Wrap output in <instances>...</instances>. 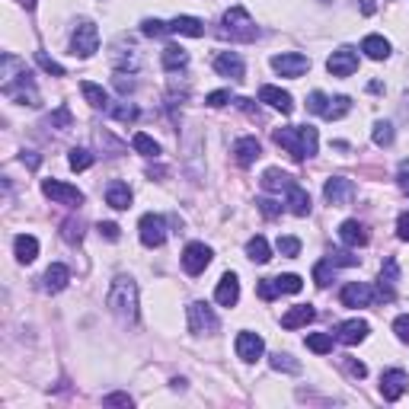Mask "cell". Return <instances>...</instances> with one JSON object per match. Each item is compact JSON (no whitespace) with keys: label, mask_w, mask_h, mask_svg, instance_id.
Here are the masks:
<instances>
[{"label":"cell","mask_w":409,"mask_h":409,"mask_svg":"<svg viewBox=\"0 0 409 409\" xmlns=\"http://www.w3.org/2000/svg\"><path fill=\"white\" fill-rule=\"evenodd\" d=\"M361 13L371 16V13H374V0H361Z\"/></svg>","instance_id":"be15d7a7"},{"label":"cell","mask_w":409,"mask_h":409,"mask_svg":"<svg viewBox=\"0 0 409 409\" xmlns=\"http://www.w3.org/2000/svg\"><path fill=\"white\" fill-rule=\"evenodd\" d=\"M221 36L230 38V42H256L259 29H256L253 16H249L243 6H234V10L224 13V26H221Z\"/></svg>","instance_id":"277c9868"},{"label":"cell","mask_w":409,"mask_h":409,"mask_svg":"<svg viewBox=\"0 0 409 409\" xmlns=\"http://www.w3.org/2000/svg\"><path fill=\"white\" fill-rule=\"evenodd\" d=\"M285 204H288V211H291V214H298V217L310 214V195H307L298 182H291L285 189Z\"/></svg>","instance_id":"7402d4cb"},{"label":"cell","mask_w":409,"mask_h":409,"mask_svg":"<svg viewBox=\"0 0 409 409\" xmlns=\"http://www.w3.org/2000/svg\"><path fill=\"white\" fill-rule=\"evenodd\" d=\"M208 266H211V246H204V243H189V246L182 249V268L189 275H202Z\"/></svg>","instance_id":"7c38bea8"},{"label":"cell","mask_w":409,"mask_h":409,"mask_svg":"<svg viewBox=\"0 0 409 409\" xmlns=\"http://www.w3.org/2000/svg\"><path fill=\"white\" fill-rule=\"evenodd\" d=\"M67 163H70V170H89V166H93V153L87 151V147H74V151H70V157H67Z\"/></svg>","instance_id":"74e56055"},{"label":"cell","mask_w":409,"mask_h":409,"mask_svg":"<svg viewBox=\"0 0 409 409\" xmlns=\"http://www.w3.org/2000/svg\"><path fill=\"white\" fill-rule=\"evenodd\" d=\"M36 61H38V67L45 70V74H55V77H64V67L55 61V58H48L45 51H36Z\"/></svg>","instance_id":"ee69618b"},{"label":"cell","mask_w":409,"mask_h":409,"mask_svg":"<svg viewBox=\"0 0 409 409\" xmlns=\"http://www.w3.org/2000/svg\"><path fill=\"white\" fill-rule=\"evenodd\" d=\"M106 304L119 320L131 323V320L138 317V285H134L131 278H125V275H119V278L112 281V288H109Z\"/></svg>","instance_id":"3957f363"},{"label":"cell","mask_w":409,"mask_h":409,"mask_svg":"<svg viewBox=\"0 0 409 409\" xmlns=\"http://www.w3.org/2000/svg\"><path fill=\"white\" fill-rule=\"evenodd\" d=\"M262 351H266L262 336H256V332H240V336H236V358H243L246 364L259 361Z\"/></svg>","instance_id":"2e32d148"},{"label":"cell","mask_w":409,"mask_h":409,"mask_svg":"<svg viewBox=\"0 0 409 409\" xmlns=\"http://www.w3.org/2000/svg\"><path fill=\"white\" fill-rule=\"evenodd\" d=\"M275 288H278V294H298L300 288H304V281H300V275H278L275 278Z\"/></svg>","instance_id":"f35d334b"},{"label":"cell","mask_w":409,"mask_h":409,"mask_svg":"<svg viewBox=\"0 0 409 409\" xmlns=\"http://www.w3.org/2000/svg\"><path fill=\"white\" fill-rule=\"evenodd\" d=\"M102 403H106V406H131V396L128 393H109V396H102Z\"/></svg>","instance_id":"db71d44e"},{"label":"cell","mask_w":409,"mask_h":409,"mask_svg":"<svg viewBox=\"0 0 409 409\" xmlns=\"http://www.w3.org/2000/svg\"><path fill=\"white\" fill-rule=\"evenodd\" d=\"M131 147H134L138 153H144V157H157V153H160V144L151 138V134H144V131L134 134V138H131Z\"/></svg>","instance_id":"d590c367"},{"label":"cell","mask_w":409,"mask_h":409,"mask_svg":"<svg viewBox=\"0 0 409 409\" xmlns=\"http://www.w3.org/2000/svg\"><path fill=\"white\" fill-rule=\"evenodd\" d=\"M326 259L332 262V266H358V256H351V253H345V249H332Z\"/></svg>","instance_id":"c3c4849f"},{"label":"cell","mask_w":409,"mask_h":409,"mask_svg":"<svg viewBox=\"0 0 409 409\" xmlns=\"http://www.w3.org/2000/svg\"><path fill=\"white\" fill-rule=\"evenodd\" d=\"M326 70H329L332 77H351L358 70V51L349 48V45L336 48L329 55V61H326Z\"/></svg>","instance_id":"9c48e42d"},{"label":"cell","mask_w":409,"mask_h":409,"mask_svg":"<svg viewBox=\"0 0 409 409\" xmlns=\"http://www.w3.org/2000/svg\"><path fill=\"white\" fill-rule=\"evenodd\" d=\"M109 112H112V119H119V121H134V119H138V109L128 106V102H119V106H109Z\"/></svg>","instance_id":"bcb514c9"},{"label":"cell","mask_w":409,"mask_h":409,"mask_svg":"<svg viewBox=\"0 0 409 409\" xmlns=\"http://www.w3.org/2000/svg\"><path fill=\"white\" fill-rule=\"evenodd\" d=\"M42 192L51 198V202L67 204V208H77V204H83V192L77 189V185L61 182V179H45V182H42Z\"/></svg>","instance_id":"52a82bcc"},{"label":"cell","mask_w":409,"mask_h":409,"mask_svg":"<svg viewBox=\"0 0 409 409\" xmlns=\"http://www.w3.org/2000/svg\"><path fill=\"white\" fill-rule=\"evenodd\" d=\"M141 32H144V36H151V38H160V36H166V32H170V23H160V19H144V23H141Z\"/></svg>","instance_id":"f6af8a7d"},{"label":"cell","mask_w":409,"mask_h":409,"mask_svg":"<svg viewBox=\"0 0 409 409\" xmlns=\"http://www.w3.org/2000/svg\"><path fill=\"white\" fill-rule=\"evenodd\" d=\"M170 32H176V36H189V38H202L204 23L198 16H176L170 23Z\"/></svg>","instance_id":"484cf974"},{"label":"cell","mask_w":409,"mask_h":409,"mask_svg":"<svg viewBox=\"0 0 409 409\" xmlns=\"http://www.w3.org/2000/svg\"><path fill=\"white\" fill-rule=\"evenodd\" d=\"M234 102H236V109H243V112L249 115V119H259V109H256L249 99H234Z\"/></svg>","instance_id":"94428289"},{"label":"cell","mask_w":409,"mask_h":409,"mask_svg":"<svg viewBox=\"0 0 409 409\" xmlns=\"http://www.w3.org/2000/svg\"><path fill=\"white\" fill-rule=\"evenodd\" d=\"M268 364H272V371H285V374H300V361H294L288 351H275L272 358H268Z\"/></svg>","instance_id":"e575fe53"},{"label":"cell","mask_w":409,"mask_h":409,"mask_svg":"<svg viewBox=\"0 0 409 409\" xmlns=\"http://www.w3.org/2000/svg\"><path fill=\"white\" fill-rule=\"evenodd\" d=\"M0 89L6 99L23 102V106H38V89L32 83V74L26 70V61L6 51L0 58Z\"/></svg>","instance_id":"6da1fadb"},{"label":"cell","mask_w":409,"mask_h":409,"mask_svg":"<svg viewBox=\"0 0 409 409\" xmlns=\"http://www.w3.org/2000/svg\"><path fill=\"white\" fill-rule=\"evenodd\" d=\"M349 112H351V99H349V96H336V99H329V102H326V109H323V119L336 121V119H342V115H349Z\"/></svg>","instance_id":"836d02e7"},{"label":"cell","mask_w":409,"mask_h":409,"mask_svg":"<svg viewBox=\"0 0 409 409\" xmlns=\"http://www.w3.org/2000/svg\"><path fill=\"white\" fill-rule=\"evenodd\" d=\"M275 246H278V253L288 256V259H294V256L300 253V240H298V236H278V243H275Z\"/></svg>","instance_id":"7bdbcfd3"},{"label":"cell","mask_w":409,"mask_h":409,"mask_svg":"<svg viewBox=\"0 0 409 409\" xmlns=\"http://www.w3.org/2000/svg\"><path fill=\"white\" fill-rule=\"evenodd\" d=\"M80 93L87 96V102L93 109H109L112 102H109V93L99 87V83H93V80H80Z\"/></svg>","instance_id":"83f0119b"},{"label":"cell","mask_w":409,"mask_h":409,"mask_svg":"<svg viewBox=\"0 0 409 409\" xmlns=\"http://www.w3.org/2000/svg\"><path fill=\"white\" fill-rule=\"evenodd\" d=\"M393 332L400 336V342H406V345H409V317H406V313L393 320Z\"/></svg>","instance_id":"f907efd6"},{"label":"cell","mask_w":409,"mask_h":409,"mask_svg":"<svg viewBox=\"0 0 409 409\" xmlns=\"http://www.w3.org/2000/svg\"><path fill=\"white\" fill-rule=\"evenodd\" d=\"M259 157H262V144L253 138V134H249V138H240L234 144V160L240 166H253Z\"/></svg>","instance_id":"ffe728a7"},{"label":"cell","mask_w":409,"mask_h":409,"mask_svg":"<svg viewBox=\"0 0 409 409\" xmlns=\"http://www.w3.org/2000/svg\"><path fill=\"white\" fill-rule=\"evenodd\" d=\"M272 138H275V144L285 147V151L291 153L294 160H307V157H313V153H317V144H320L317 128H310V125L275 128Z\"/></svg>","instance_id":"7a4b0ae2"},{"label":"cell","mask_w":409,"mask_h":409,"mask_svg":"<svg viewBox=\"0 0 409 409\" xmlns=\"http://www.w3.org/2000/svg\"><path fill=\"white\" fill-rule=\"evenodd\" d=\"M96 48H99V29H96L89 19L77 23L74 36H70V55H77V58H93Z\"/></svg>","instance_id":"5b68a950"},{"label":"cell","mask_w":409,"mask_h":409,"mask_svg":"<svg viewBox=\"0 0 409 409\" xmlns=\"http://www.w3.org/2000/svg\"><path fill=\"white\" fill-rule=\"evenodd\" d=\"M138 230H141V243H144V246H151V249L163 246L166 221L160 214H144V217H141V224H138Z\"/></svg>","instance_id":"30bf717a"},{"label":"cell","mask_w":409,"mask_h":409,"mask_svg":"<svg viewBox=\"0 0 409 409\" xmlns=\"http://www.w3.org/2000/svg\"><path fill=\"white\" fill-rule=\"evenodd\" d=\"M160 61H163L166 70H182L185 64H189V51L179 48V45H166L163 55H160Z\"/></svg>","instance_id":"f546056e"},{"label":"cell","mask_w":409,"mask_h":409,"mask_svg":"<svg viewBox=\"0 0 409 409\" xmlns=\"http://www.w3.org/2000/svg\"><path fill=\"white\" fill-rule=\"evenodd\" d=\"M23 4H26V6H29V10H32V6H36V0H23Z\"/></svg>","instance_id":"e7e4bbea"},{"label":"cell","mask_w":409,"mask_h":409,"mask_svg":"<svg viewBox=\"0 0 409 409\" xmlns=\"http://www.w3.org/2000/svg\"><path fill=\"white\" fill-rule=\"evenodd\" d=\"M377 294L371 291L364 281H349V285L342 288V294H339V300H342V307H371L374 304Z\"/></svg>","instance_id":"9a60e30c"},{"label":"cell","mask_w":409,"mask_h":409,"mask_svg":"<svg viewBox=\"0 0 409 409\" xmlns=\"http://www.w3.org/2000/svg\"><path fill=\"white\" fill-rule=\"evenodd\" d=\"M106 204H112L115 211L131 208V189H128V182H121V179H112V182L106 185Z\"/></svg>","instance_id":"cb8c5ba5"},{"label":"cell","mask_w":409,"mask_h":409,"mask_svg":"<svg viewBox=\"0 0 409 409\" xmlns=\"http://www.w3.org/2000/svg\"><path fill=\"white\" fill-rule=\"evenodd\" d=\"M214 300L221 307H234L240 300V281H236L234 272H227L221 281H217V291H214Z\"/></svg>","instance_id":"44dd1931"},{"label":"cell","mask_w":409,"mask_h":409,"mask_svg":"<svg viewBox=\"0 0 409 409\" xmlns=\"http://www.w3.org/2000/svg\"><path fill=\"white\" fill-rule=\"evenodd\" d=\"M339 240H342L345 246H364V243H368V230H364L361 221L349 217V221L339 224Z\"/></svg>","instance_id":"603a6c76"},{"label":"cell","mask_w":409,"mask_h":409,"mask_svg":"<svg viewBox=\"0 0 409 409\" xmlns=\"http://www.w3.org/2000/svg\"><path fill=\"white\" fill-rule=\"evenodd\" d=\"M23 163H26V166H32V170H36V166H38V157H36V153H23Z\"/></svg>","instance_id":"6125c7cd"},{"label":"cell","mask_w":409,"mask_h":409,"mask_svg":"<svg viewBox=\"0 0 409 409\" xmlns=\"http://www.w3.org/2000/svg\"><path fill=\"white\" fill-rule=\"evenodd\" d=\"M361 51L371 58V61H383V58L390 55V42L383 36H364Z\"/></svg>","instance_id":"f1b7e54d"},{"label":"cell","mask_w":409,"mask_h":409,"mask_svg":"<svg viewBox=\"0 0 409 409\" xmlns=\"http://www.w3.org/2000/svg\"><path fill=\"white\" fill-rule=\"evenodd\" d=\"M332 268H336V266H332L329 259H320L317 266H313V281H317L320 288H326V285H329V278H332Z\"/></svg>","instance_id":"60d3db41"},{"label":"cell","mask_w":409,"mask_h":409,"mask_svg":"<svg viewBox=\"0 0 409 409\" xmlns=\"http://www.w3.org/2000/svg\"><path fill=\"white\" fill-rule=\"evenodd\" d=\"M99 234L106 236V240H119V224H112V221H106V224H99Z\"/></svg>","instance_id":"6f0895ef"},{"label":"cell","mask_w":409,"mask_h":409,"mask_svg":"<svg viewBox=\"0 0 409 409\" xmlns=\"http://www.w3.org/2000/svg\"><path fill=\"white\" fill-rule=\"evenodd\" d=\"M406 387H409V377H406V371H400V368H393V371H383L381 374V396L387 403H396L403 393H406Z\"/></svg>","instance_id":"4fadbf2b"},{"label":"cell","mask_w":409,"mask_h":409,"mask_svg":"<svg viewBox=\"0 0 409 409\" xmlns=\"http://www.w3.org/2000/svg\"><path fill=\"white\" fill-rule=\"evenodd\" d=\"M204 102H208L211 109H221V106H227V102H230V93H227V89H217V93H211Z\"/></svg>","instance_id":"f5cc1de1"},{"label":"cell","mask_w":409,"mask_h":409,"mask_svg":"<svg viewBox=\"0 0 409 409\" xmlns=\"http://www.w3.org/2000/svg\"><path fill=\"white\" fill-rule=\"evenodd\" d=\"M67 281H70V272H67V266H61V262H55V266H48V272H45V291L48 294H58V291H64L67 288Z\"/></svg>","instance_id":"d4e9b609"},{"label":"cell","mask_w":409,"mask_h":409,"mask_svg":"<svg viewBox=\"0 0 409 409\" xmlns=\"http://www.w3.org/2000/svg\"><path fill=\"white\" fill-rule=\"evenodd\" d=\"M368 329L371 326L364 323V320H345V323H339L336 329H332V339L342 345H358L368 339Z\"/></svg>","instance_id":"5bb4252c"},{"label":"cell","mask_w":409,"mask_h":409,"mask_svg":"<svg viewBox=\"0 0 409 409\" xmlns=\"http://www.w3.org/2000/svg\"><path fill=\"white\" fill-rule=\"evenodd\" d=\"M313 317H317V313H313L310 304H294L291 310L281 317V326H285V329H298V326H307V323H310Z\"/></svg>","instance_id":"4316f807"},{"label":"cell","mask_w":409,"mask_h":409,"mask_svg":"<svg viewBox=\"0 0 409 409\" xmlns=\"http://www.w3.org/2000/svg\"><path fill=\"white\" fill-rule=\"evenodd\" d=\"M214 70L221 77H230V80H243L246 64H243V58L236 55V51H221V55L214 58Z\"/></svg>","instance_id":"ac0fdd59"},{"label":"cell","mask_w":409,"mask_h":409,"mask_svg":"<svg viewBox=\"0 0 409 409\" xmlns=\"http://www.w3.org/2000/svg\"><path fill=\"white\" fill-rule=\"evenodd\" d=\"M217 317L214 310H211L204 300H192L189 304V329L195 332V336H211V332H217Z\"/></svg>","instance_id":"8992f818"},{"label":"cell","mask_w":409,"mask_h":409,"mask_svg":"<svg viewBox=\"0 0 409 409\" xmlns=\"http://www.w3.org/2000/svg\"><path fill=\"white\" fill-rule=\"evenodd\" d=\"M115 89H119L121 96H128V93H131V89H134V80H128V77L119 70V74H115Z\"/></svg>","instance_id":"9f6ffc18"},{"label":"cell","mask_w":409,"mask_h":409,"mask_svg":"<svg viewBox=\"0 0 409 409\" xmlns=\"http://www.w3.org/2000/svg\"><path fill=\"white\" fill-rule=\"evenodd\" d=\"M307 349L317 351V355L332 351V332H310V336H307Z\"/></svg>","instance_id":"8d00e7d4"},{"label":"cell","mask_w":409,"mask_h":409,"mask_svg":"<svg viewBox=\"0 0 409 409\" xmlns=\"http://www.w3.org/2000/svg\"><path fill=\"white\" fill-rule=\"evenodd\" d=\"M396 230H400V240H409V211H403V214H400Z\"/></svg>","instance_id":"680465c9"},{"label":"cell","mask_w":409,"mask_h":409,"mask_svg":"<svg viewBox=\"0 0 409 409\" xmlns=\"http://www.w3.org/2000/svg\"><path fill=\"white\" fill-rule=\"evenodd\" d=\"M374 144L377 147L393 144V125H390V121H377V125H374Z\"/></svg>","instance_id":"ab89813d"},{"label":"cell","mask_w":409,"mask_h":409,"mask_svg":"<svg viewBox=\"0 0 409 409\" xmlns=\"http://www.w3.org/2000/svg\"><path fill=\"white\" fill-rule=\"evenodd\" d=\"M396 176H400L403 192H406V195H409V160H403V163H400V173H396Z\"/></svg>","instance_id":"91938a15"},{"label":"cell","mask_w":409,"mask_h":409,"mask_svg":"<svg viewBox=\"0 0 409 409\" xmlns=\"http://www.w3.org/2000/svg\"><path fill=\"white\" fill-rule=\"evenodd\" d=\"M13 249H16V259L19 262H32L38 256V240L29 234H19L16 240H13Z\"/></svg>","instance_id":"4dcf8cb0"},{"label":"cell","mask_w":409,"mask_h":409,"mask_svg":"<svg viewBox=\"0 0 409 409\" xmlns=\"http://www.w3.org/2000/svg\"><path fill=\"white\" fill-rule=\"evenodd\" d=\"M291 182H294V179L288 176V173H281V170H266V173H262V189H268V192H285Z\"/></svg>","instance_id":"d6a6232c"},{"label":"cell","mask_w":409,"mask_h":409,"mask_svg":"<svg viewBox=\"0 0 409 409\" xmlns=\"http://www.w3.org/2000/svg\"><path fill=\"white\" fill-rule=\"evenodd\" d=\"M396 281H400V266H396V259L390 256V259H383V268H381V281H377V298H381V300H393Z\"/></svg>","instance_id":"e0dca14e"},{"label":"cell","mask_w":409,"mask_h":409,"mask_svg":"<svg viewBox=\"0 0 409 409\" xmlns=\"http://www.w3.org/2000/svg\"><path fill=\"white\" fill-rule=\"evenodd\" d=\"M246 256L253 262H259V266H266V262L272 259V249H268L266 236H249V240H246Z\"/></svg>","instance_id":"1f68e13d"},{"label":"cell","mask_w":409,"mask_h":409,"mask_svg":"<svg viewBox=\"0 0 409 409\" xmlns=\"http://www.w3.org/2000/svg\"><path fill=\"white\" fill-rule=\"evenodd\" d=\"M272 67L278 70L281 77H300L304 70H310V58L298 55V51H281V55L272 58Z\"/></svg>","instance_id":"8fae6325"},{"label":"cell","mask_w":409,"mask_h":409,"mask_svg":"<svg viewBox=\"0 0 409 409\" xmlns=\"http://www.w3.org/2000/svg\"><path fill=\"white\" fill-rule=\"evenodd\" d=\"M323 198H326V204H332V208H342V204H349L351 198H355V182H351V179H345V176L326 179Z\"/></svg>","instance_id":"ba28073f"},{"label":"cell","mask_w":409,"mask_h":409,"mask_svg":"<svg viewBox=\"0 0 409 409\" xmlns=\"http://www.w3.org/2000/svg\"><path fill=\"white\" fill-rule=\"evenodd\" d=\"M259 102H268L272 109H278L281 115H291L294 112V102H291V93H285V89L278 87H259Z\"/></svg>","instance_id":"d6986e66"},{"label":"cell","mask_w":409,"mask_h":409,"mask_svg":"<svg viewBox=\"0 0 409 409\" xmlns=\"http://www.w3.org/2000/svg\"><path fill=\"white\" fill-rule=\"evenodd\" d=\"M342 368H345V371H349V374H351V377H358V381H361V377H364V374H368V368H364V364H361V361H355V358H349V355H345V358H342Z\"/></svg>","instance_id":"681fc988"},{"label":"cell","mask_w":409,"mask_h":409,"mask_svg":"<svg viewBox=\"0 0 409 409\" xmlns=\"http://www.w3.org/2000/svg\"><path fill=\"white\" fill-rule=\"evenodd\" d=\"M259 211H262L266 217H275V214L281 211V204L275 202V198H262V202H259Z\"/></svg>","instance_id":"11a10c76"},{"label":"cell","mask_w":409,"mask_h":409,"mask_svg":"<svg viewBox=\"0 0 409 409\" xmlns=\"http://www.w3.org/2000/svg\"><path fill=\"white\" fill-rule=\"evenodd\" d=\"M48 125L51 128H70V125H74V115H70L67 106H58L55 112L48 115Z\"/></svg>","instance_id":"b9f144b4"},{"label":"cell","mask_w":409,"mask_h":409,"mask_svg":"<svg viewBox=\"0 0 409 409\" xmlns=\"http://www.w3.org/2000/svg\"><path fill=\"white\" fill-rule=\"evenodd\" d=\"M256 294H259L262 300H275V298H278V288H275V278H262V281H256Z\"/></svg>","instance_id":"7dc6e473"},{"label":"cell","mask_w":409,"mask_h":409,"mask_svg":"<svg viewBox=\"0 0 409 409\" xmlns=\"http://www.w3.org/2000/svg\"><path fill=\"white\" fill-rule=\"evenodd\" d=\"M80 236H83L80 221H67V224H64V240H67V243H77Z\"/></svg>","instance_id":"816d5d0a"}]
</instances>
